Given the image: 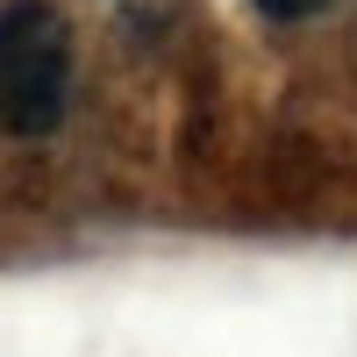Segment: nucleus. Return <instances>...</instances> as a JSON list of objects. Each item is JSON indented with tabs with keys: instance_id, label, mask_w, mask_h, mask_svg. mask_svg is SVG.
<instances>
[{
	"instance_id": "nucleus-1",
	"label": "nucleus",
	"mask_w": 357,
	"mask_h": 357,
	"mask_svg": "<svg viewBox=\"0 0 357 357\" xmlns=\"http://www.w3.org/2000/svg\"><path fill=\"white\" fill-rule=\"evenodd\" d=\"M72 100V36L50 0L0 8V122L15 136H50Z\"/></svg>"
},
{
	"instance_id": "nucleus-2",
	"label": "nucleus",
	"mask_w": 357,
	"mask_h": 357,
	"mask_svg": "<svg viewBox=\"0 0 357 357\" xmlns=\"http://www.w3.org/2000/svg\"><path fill=\"white\" fill-rule=\"evenodd\" d=\"M264 15H279V22H301V15H314V8H329V0H257Z\"/></svg>"
}]
</instances>
